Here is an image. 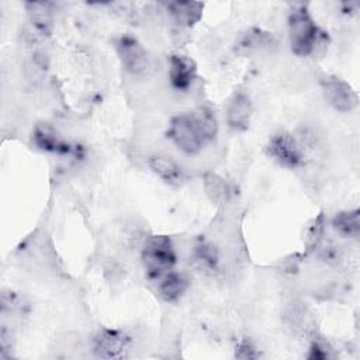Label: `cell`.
<instances>
[{"label": "cell", "mask_w": 360, "mask_h": 360, "mask_svg": "<svg viewBox=\"0 0 360 360\" xmlns=\"http://www.w3.org/2000/svg\"><path fill=\"white\" fill-rule=\"evenodd\" d=\"M197 68L194 60L183 55H172L169 59V79L176 90L190 89L195 79Z\"/></svg>", "instance_id": "ba28073f"}, {"label": "cell", "mask_w": 360, "mask_h": 360, "mask_svg": "<svg viewBox=\"0 0 360 360\" xmlns=\"http://www.w3.org/2000/svg\"><path fill=\"white\" fill-rule=\"evenodd\" d=\"M217 132L218 124L214 112L201 107L195 112L174 117L169 125L167 136L181 152L195 155L204 143L215 138Z\"/></svg>", "instance_id": "6da1fadb"}, {"label": "cell", "mask_w": 360, "mask_h": 360, "mask_svg": "<svg viewBox=\"0 0 360 360\" xmlns=\"http://www.w3.org/2000/svg\"><path fill=\"white\" fill-rule=\"evenodd\" d=\"M308 357H311V359H325V357H328L325 346L314 342L312 347H311V353H309Z\"/></svg>", "instance_id": "d6986e66"}, {"label": "cell", "mask_w": 360, "mask_h": 360, "mask_svg": "<svg viewBox=\"0 0 360 360\" xmlns=\"http://www.w3.org/2000/svg\"><path fill=\"white\" fill-rule=\"evenodd\" d=\"M167 8L180 25L191 27L201 18L204 4L198 1H174L169 3Z\"/></svg>", "instance_id": "4fadbf2b"}, {"label": "cell", "mask_w": 360, "mask_h": 360, "mask_svg": "<svg viewBox=\"0 0 360 360\" xmlns=\"http://www.w3.org/2000/svg\"><path fill=\"white\" fill-rule=\"evenodd\" d=\"M252 115V101L245 91H238L232 96L226 108V122L235 131L248 128Z\"/></svg>", "instance_id": "9c48e42d"}, {"label": "cell", "mask_w": 360, "mask_h": 360, "mask_svg": "<svg viewBox=\"0 0 360 360\" xmlns=\"http://www.w3.org/2000/svg\"><path fill=\"white\" fill-rule=\"evenodd\" d=\"M269 156L284 167H297L302 162V149L297 139L287 134L280 132L270 138L267 145Z\"/></svg>", "instance_id": "5b68a950"}, {"label": "cell", "mask_w": 360, "mask_h": 360, "mask_svg": "<svg viewBox=\"0 0 360 360\" xmlns=\"http://www.w3.org/2000/svg\"><path fill=\"white\" fill-rule=\"evenodd\" d=\"M235 356H236L238 359H255V357H256V353H255V349L252 347V345H250L248 340H243V342L238 346V350H236Z\"/></svg>", "instance_id": "ac0fdd59"}, {"label": "cell", "mask_w": 360, "mask_h": 360, "mask_svg": "<svg viewBox=\"0 0 360 360\" xmlns=\"http://www.w3.org/2000/svg\"><path fill=\"white\" fill-rule=\"evenodd\" d=\"M321 87L326 101L335 110L347 112L357 105V101H359L357 93L345 80L336 76H325L321 80Z\"/></svg>", "instance_id": "277c9868"}, {"label": "cell", "mask_w": 360, "mask_h": 360, "mask_svg": "<svg viewBox=\"0 0 360 360\" xmlns=\"http://www.w3.org/2000/svg\"><path fill=\"white\" fill-rule=\"evenodd\" d=\"M288 37L291 51L298 56L309 55L318 39V27L305 7L292 8L288 15Z\"/></svg>", "instance_id": "7a4b0ae2"}, {"label": "cell", "mask_w": 360, "mask_h": 360, "mask_svg": "<svg viewBox=\"0 0 360 360\" xmlns=\"http://www.w3.org/2000/svg\"><path fill=\"white\" fill-rule=\"evenodd\" d=\"M148 165L156 176L169 184H179L183 180L181 167L166 155H152Z\"/></svg>", "instance_id": "8fae6325"}, {"label": "cell", "mask_w": 360, "mask_h": 360, "mask_svg": "<svg viewBox=\"0 0 360 360\" xmlns=\"http://www.w3.org/2000/svg\"><path fill=\"white\" fill-rule=\"evenodd\" d=\"M142 262L150 278H162L172 271L176 263V253L167 236H150L142 249Z\"/></svg>", "instance_id": "3957f363"}, {"label": "cell", "mask_w": 360, "mask_h": 360, "mask_svg": "<svg viewBox=\"0 0 360 360\" xmlns=\"http://www.w3.org/2000/svg\"><path fill=\"white\" fill-rule=\"evenodd\" d=\"M204 190L210 200L215 204H225L229 200V187L226 181L217 173H207L204 176Z\"/></svg>", "instance_id": "5bb4252c"}, {"label": "cell", "mask_w": 360, "mask_h": 360, "mask_svg": "<svg viewBox=\"0 0 360 360\" xmlns=\"http://www.w3.org/2000/svg\"><path fill=\"white\" fill-rule=\"evenodd\" d=\"M115 48L122 66L129 73L139 75L145 72L148 68V52L138 39L129 35H122L115 42Z\"/></svg>", "instance_id": "8992f818"}, {"label": "cell", "mask_w": 360, "mask_h": 360, "mask_svg": "<svg viewBox=\"0 0 360 360\" xmlns=\"http://www.w3.org/2000/svg\"><path fill=\"white\" fill-rule=\"evenodd\" d=\"M25 11L34 28L42 35H49L53 25L52 7L46 1H28L25 3Z\"/></svg>", "instance_id": "30bf717a"}, {"label": "cell", "mask_w": 360, "mask_h": 360, "mask_svg": "<svg viewBox=\"0 0 360 360\" xmlns=\"http://www.w3.org/2000/svg\"><path fill=\"white\" fill-rule=\"evenodd\" d=\"M128 345V338L125 333L117 329H100L94 336L93 350L98 357L114 359L121 357L122 352Z\"/></svg>", "instance_id": "52a82bcc"}, {"label": "cell", "mask_w": 360, "mask_h": 360, "mask_svg": "<svg viewBox=\"0 0 360 360\" xmlns=\"http://www.w3.org/2000/svg\"><path fill=\"white\" fill-rule=\"evenodd\" d=\"M188 287V280L184 274L169 271L162 278H159L158 292L166 302L177 301Z\"/></svg>", "instance_id": "7c38bea8"}, {"label": "cell", "mask_w": 360, "mask_h": 360, "mask_svg": "<svg viewBox=\"0 0 360 360\" xmlns=\"http://www.w3.org/2000/svg\"><path fill=\"white\" fill-rule=\"evenodd\" d=\"M197 259L207 267H215L218 263V252L211 245H201L195 252Z\"/></svg>", "instance_id": "e0dca14e"}, {"label": "cell", "mask_w": 360, "mask_h": 360, "mask_svg": "<svg viewBox=\"0 0 360 360\" xmlns=\"http://www.w3.org/2000/svg\"><path fill=\"white\" fill-rule=\"evenodd\" d=\"M332 226L343 236L356 238L360 232V215L359 210L339 212L332 219Z\"/></svg>", "instance_id": "9a60e30c"}, {"label": "cell", "mask_w": 360, "mask_h": 360, "mask_svg": "<svg viewBox=\"0 0 360 360\" xmlns=\"http://www.w3.org/2000/svg\"><path fill=\"white\" fill-rule=\"evenodd\" d=\"M34 141L38 145V148L48 152L66 153L70 150L69 145L60 141L48 127H38L34 132Z\"/></svg>", "instance_id": "2e32d148"}]
</instances>
